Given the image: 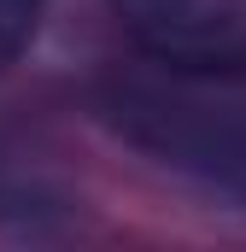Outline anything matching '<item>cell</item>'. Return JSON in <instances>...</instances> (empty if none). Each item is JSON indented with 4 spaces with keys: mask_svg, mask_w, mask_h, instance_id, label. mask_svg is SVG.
<instances>
[{
    "mask_svg": "<svg viewBox=\"0 0 246 252\" xmlns=\"http://www.w3.org/2000/svg\"><path fill=\"white\" fill-rule=\"evenodd\" d=\"M100 118L153 164L246 205V59L170 64L141 53L100 82Z\"/></svg>",
    "mask_w": 246,
    "mask_h": 252,
    "instance_id": "cell-1",
    "label": "cell"
},
{
    "mask_svg": "<svg viewBox=\"0 0 246 252\" xmlns=\"http://www.w3.org/2000/svg\"><path fill=\"white\" fill-rule=\"evenodd\" d=\"M35 24H41V0H0V70L30 47Z\"/></svg>",
    "mask_w": 246,
    "mask_h": 252,
    "instance_id": "cell-3",
    "label": "cell"
},
{
    "mask_svg": "<svg viewBox=\"0 0 246 252\" xmlns=\"http://www.w3.org/2000/svg\"><path fill=\"white\" fill-rule=\"evenodd\" d=\"M112 12L147 59L170 64L246 59V0H112Z\"/></svg>",
    "mask_w": 246,
    "mask_h": 252,
    "instance_id": "cell-2",
    "label": "cell"
}]
</instances>
